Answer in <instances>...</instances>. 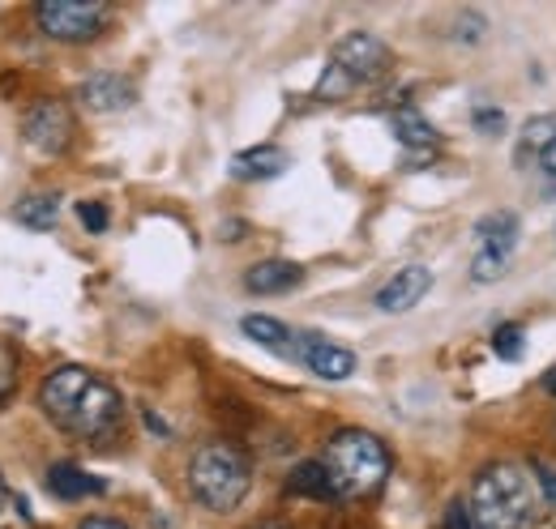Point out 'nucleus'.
<instances>
[{"mask_svg":"<svg viewBox=\"0 0 556 529\" xmlns=\"http://www.w3.org/2000/svg\"><path fill=\"white\" fill-rule=\"evenodd\" d=\"M39 405L61 431H70L77 440H108L125 423V401L116 393V385H108L99 372L77 363L48 372V380L39 385Z\"/></svg>","mask_w":556,"mask_h":529,"instance_id":"nucleus-1","label":"nucleus"},{"mask_svg":"<svg viewBox=\"0 0 556 529\" xmlns=\"http://www.w3.org/2000/svg\"><path fill=\"white\" fill-rule=\"evenodd\" d=\"M467 508L480 529H535L548 513V500L531 465L496 462L476 474Z\"/></svg>","mask_w":556,"mask_h":529,"instance_id":"nucleus-2","label":"nucleus"},{"mask_svg":"<svg viewBox=\"0 0 556 529\" xmlns=\"http://www.w3.org/2000/svg\"><path fill=\"white\" fill-rule=\"evenodd\" d=\"M321 469H326V478L334 487V500H368L390 478V453L372 431L343 427V431H334L326 440Z\"/></svg>","mask_w":556,"mask_h":529,"instance_id":"nucleus-3","label":"nucleus"},{"mask_svg":"<svg viewBox=\"0 0 556 529\" xmlns=\"http://www.w3.org/2000/svg\"><path fill=\"white\" fill-rule=\"evenodd\" d=\"M253 487V462L231 440H206L189 462V491L210 513H231Z\"/></svg>","mask_w":556,"mask_h":529,"instance_id":"nucleus-4","label":"nucleus"},{"mask_svg":"<svg viewBox=\"0 0 556 529\" xmlns=\"http://www.w3.org/2000/svg\"><path fill=\"white\" fill-rule=\"evenodd\" d=\"M112 17V4L103 0H43L35 4V22L48 39H61V43H86L94 39Z\"/></svg>","mask_w":556,"mask_h":529,"instance_id":"nucleus-5","label":"nucleus"},{"mask_svg":"<svg viewBox=\"0 0 556 529\" xmlns=\"http://www.w3.org/2000/svg\"><path fill=\"white\" fill-rule=\"evenodd\" d=\"M330 68L348 81L351 90H355V86H372V81H381V77L394 68V52H390V43H381L377 35L351 30V35H343V39L334 43Z\"/></svg>","mask_w":556,"mask_h":529,"instance_id":"nucleus-6","label":"nucleus"},{"mask_svg":"<svg viewBox=\"0 0 556 529\" xmlns=\"http://www.w3.org/2000/svg\"><path fill=\"white\" fill-rule=\"evenodd\" d=\"M22 132L39 154H65L73 141V112L61 99H39L22 116Z\"/></svg>","mask_w":556,"mask_h":529,"instance_id":"nucleus-7","label":"nucleus"},{"mask_svg":"<svg viewBox=\"0 0 556 529\" xmlns=\"http://www.w3.org/2000/svg\"><path fill=\"white\" fill-rule=\"evenodd\" d=\"M295 359L321 380H348L355 372V354L348 346H334L321 333H295Z\"/></svg>","mask_w":556,"mask_h":529,"instance_id":"nucleus-8","label":"nucleus"},{"mask_svg":"<svg viewBox=\"0 0 556 529\" xmlns=\"http://www.w3.org/2000/svg\"><path fill=\"white\" fill-rule=\"evenodd\" d=\"M518 163L540 167L548 180L556 176V112L527 120V129L518 137Z\"/></svg>","mask_w":556,"mask_h":529,"instance_id":"nucleus-9","label":"nucleus"},{"mask_svg":"<svg viewBox=\"0 0 556 529\" xmlns=\"http://www.w3.org/2000/svg\"><path fill=\"white\" fill-rule=\"evenodd\" d=\"M77 99H81V107H90V112H125V107H134V99H138V90H134V81L129 77H121V73H94V77H86L81 81V90H77Z\"/></svg>","mask_w":556,"mask_h":529,"instance_id":"nucleus-10","label":"nucleus"},{"mask_svg":"<svg viewBox=\"0 0 556 529\" xmlns=\"http://www.w3.org/2000/svg\"><path fill=\"white\" fill-rule=\"evenodd\" d=\"M428 291H432V273H428L424 264H407V269H399V273L377 291V308H381V312H412Z\"/></svg>","mask_w":556,"mask_h":529,"instance_id":"nucleus-11","label":"nucleus"},{"mask_svg":"<svg viewBox=\"0 0 556 529\" xmlns=\"http://www.w3.org/2000/svg\"><path fill=\"white\" fill-rule=\"evenodd\" d=\"M300 278H304V269H300V264L262 261V264H253V269L244 273V286H249L253 295H282V291L300 286Z\"/></svg>","mask_w":556,"mask_h":529,"instance_id":"nucleus-12","label":"nucleus"},{"mask_svg":"<svg viewBox=\"0 0 556 529\" xmlns=\"http://www.w3.org/2000/svg\"><path fill=\"white\" fill-rule=\"evenodd\" d=\"M287 163H291L287 150H278V145H257V150H244V154L231 158V176H236V180H270V176H282Z\"/></svg>","mask_w":556,"mask_h":529,"instance_id":"nucleus-13","label":"nucleus"},{"mask_svg":"<svg viewBox=\"0 0 556 529\" xmlns=\"http://www.w3.org/2000/svg\"><path fill=\"white\" fill-rule=\"evenodd\" d=\"M48 491L56 500H86V495H103V482L94 474H86L81 465L61 462L48 469Z\"/></svg>","mask_w":556,"mask_h":529,"instance_id":"nucleus-14","label":"nucleus"},{"mask_svg":"<svg viewBox=\"0 0 556 529\" xmlns=\"http://www.w3.org/2000/svg\"><path fill=\"white\" fill-rule=\"evenodd\" d=\"M518 214H509V209H496V214H488L476 222V244L480 248H501V253H514L518 248Z\"/></svg>","mask_w":556,"mask_h":529,"instance_id":"nucleus-15","label":"nucleus"},{"mask_svg":"<svg viewBox=\"0 0 556 529\" xmlns=\"http://www.w3.org/2000/svg\"><path fill=\"white\" fill-rule=\"evenodd\" d=\"M13 218L22 227H30V231H48L61 218V197L56 193H30V197H22L13 205Z\"/></svg>","mask_w":556,"mask_h":529,"instance_id":"nucleus-16","label":"nucleus"},{"mask_svg":"<svg viewBox=\"0 0 556 529\" xmlns=\"http://www.w3.org/2000/svg\"><path fill=\"white\" fill-rule=\"evenodd\" d=\"M240 330L249 333L257 346L275 350V354H295V333L287 330L282 321H275V317H244Z\"/></svg>","mask_w":556,"mask_h":529,"instance_id":"nucleus-17","label":"nucleus"},{"mask_svg":"<svg viewBox=\"0 0 556 529\" xmlns=\"http://www.w3.org/2000/svg\"><path fill=\"white\" fill-rule=\"evenodd\" d=\"M394 132H399V141H403L407 150H432V145H437V129L424 120L419 107H399V112H394Z\"/></svg>","mask_w":556,"mask_h":529,"instance_id":"nucleus-18","label":"nucleus"},{"mask_svg":"<svg viewBox=\"0 0 556 529\" xmlns=\"http://www.w3.org/2000/svg\"><path fill=\"white\" fill-rule=\"evenodd\" d=\"M287 491H291V495H313V500H334V487H330V478H326L321 462L295 465L291 478H287Z\"/></svg>","mask_w":556,"mask_h":529,"instance_id":"nucleus-19","label":"nucleus"},{"mask_svg":"<svg viewBox=\"0 0 556 529\" xmlns=\"http://www.w3.org/2000/svg\"><path fill=\"white\" fill-rule=\"evenodd\" d=\"M514 261V253H501V248H476V261H471V278L476 282H496Z\"/></svg>","mask_w":556,"mask_h":529,"instance_id":"nucleus-20","label":"nucleus"},{"mask_svg":"<svg viewBox=\"0 0 556 529\" xmlns=\"http://www.w3.org/2000/svg\"><path fill=\"white\" fill-rule=\"evenodd\" d=\"M492 350H496L501 359H509V363L522 359V350H527V346H522V330H518V325H501V330L492 333Z\"/></svg>","mask_w":556,"mask_h":529,"instance_id":"nucleus-21","label":"nucleus"},{"mask_svg":"<svg viewBox=\"0 0 556 529\" xmlns=\"http://www.w3.org/2000/svg\"><path fill=\"white\" fill-rule=\"evenodd\" d=\"M13 385H17V350L13 341L0 337V401L13 393Z\"/></svg>","mask_w":556,"mask_h":529,"instance_id":"nucleus-22","label":"nucleus"},{"mask_svg":"<svg viewBox=\"0 0 556 529\" xmlns=\"http://www.w3.org/2000/svg\"><path fill=\"white\" fill-rule=\"evenodd\" d=\"M77 218H81V227H86L90 235H103V231H108V209H103L99 201H81V205H77Z\"/></svg>","mask_w":556,"mask_h":529,"instance_id":"nucleus-23","label":"nucleus"},{"mask_svg":"<svg viewBox=\"0 0 556 529\" xmlns=\"http://www.w3.org/2000/svg\"><path fill=\"white\" fill-rule=\"evenodd\" d=\"M531 474L540 478V491H544L548 508H556V465H548V462H531Z\"/></svg>","mask_w":556,"mask_h":529,"instance_id":"nucleus-24","label":"nucleus"},{"mask_svg":"<svg viewBox=\"0 0 556 529\" xmlns=\"http://www.w3.org/2000/svg\"><path fill=\"white\" fill-rule=\"evenodd\" d=\"M445 529H480V526H476L471 508L458 500V504H450V513H445Z\"/></svg>","mask_w":556,"mask_h":529,"instance_id":"nucleus-25","label":"nucleus"},{"mask_svg":"<svg viewBox=\"0 0 556 529\" xmlns=\"http://www.w3.org/2000/svg\"><path fill=\"white\" fill-rule=\"evenodd\" d=\"M476 125H480L484 132H492L505 125V116H501V112H476Z\"/></svg>","mask_w":556,"mask_h":529,"instance_id":"nucleus-26","label":"nucleus"},{"mask_svg":"<svg viewBox=\"0 0 556 529\" xmlns=\"http://www.w3.org/2000/svg\"><path fill=\"white\" fill-rule=\"evenodd\" d=\"M77 529H129L125 521H112V517H86Z\"/></svg>","mask_w":556,"mask_h":529,"instance_id":"nucleus-27","label":"nucleus"},{"mask_svg":"<svg viewBox=\"0 0 556 529\" xmlns=\"http://www.w3.org/2000/svg\"><path fill=\"white\" fill-rule=\"evenodd\" d=\"M249 529H291L287 521H278V517H262V521H253Z\"/></svg>","mask_w":556,"mask_h":529,"instance_id":"nucleus-28","label":"nucleus"},{"mask_svg":"<svg viewBox=\"0 0 556 529\" xmlns=\"http://www.w3.org/2000/svg\"><path fill=\"white\" fill-rule=\"evenodd\" d=\"M544 393L556 397V367H553V372H548V376H544Z\"/></svg>","mask_w":556,"mask_h":529,"instance_id":"nucleus-29","label":"nucleus"},{"mask_svg":"<svg viewBox=\"0 0 556 529\" xmlns=\"http://www.w3.org/2000/svg\"><path fill=\"white\" fill-rule=\"evenodd\" d=\"M4 500H9V487H4V474H0V508H4Z\"/></svg>","mask_w":556,"mask_h":529,"instance_id":"nucleus-30","label":"nucleus"},{"mask_svg":"<svg viewBox=\"0 0 556 529\" xmlns=\"http://www.w3.org/2000/svg\"><path fill=\"white\" fill-rule=\"evenodd\" d=\"M548 184H553V193H556V176H553V180H548Z\"/></svg>","mask_w":556,"mask_h":529,"instance_id":"nucleus-31","label":"nucleus"}]
</instances>
